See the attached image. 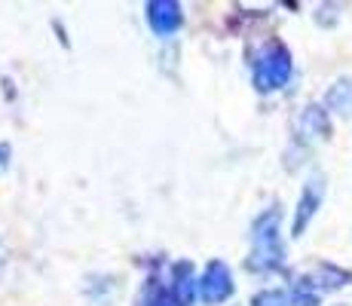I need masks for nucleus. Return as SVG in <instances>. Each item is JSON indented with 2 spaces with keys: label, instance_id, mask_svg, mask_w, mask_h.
<instances>
[{
  "label": "nucleus",
  "instance_id": "nucleus-1",
  "mask_svg": "<svg viewBox=\"0 0 352 306\" xmlns=\"http://www.w3.org/2000/svg\"><path fill=\"white\" fill-rule=\"evenodd\" d=\"M285 254H282V239H279V212H267L257 217L254 233H252V254H248V270L254 273H270L279 270Z\"/></svg>",
  "mask_w": 352,
  "mask_h": 306
},
{
  "label": "nucleus",
  "instance_id": "nucleus-3",
  "mask_svg": "<svg viewBox=\"0 0 352 306\" xmlns=\"http://www.w3.org/2000/svg\"><path fill=\"white\" fill-rule=\"evenodd\" d=\"M199 291L206 303H224L230 294H233V276H230L227 263L212 261L206 267V273L199 278Z\"/></svg>",
  "mask_w": 352,
  "mask_h": 306
},
{
  "label": "nucleus",
  "instance_id": "nucleus-7",
  "mask_svg": "<svg viewBox=\"0 0 352 306\" xmlns=\"http://www.w3.org/2000/svg\"><path fill=\"white\" fill-rule=\"evenodd\" d=\"M328 107L343 117H352V80H337L328 89Z\"/></svg>",
  "mask_w": 352,
  "mask_h": 306
},
{
  "label": "nucleus",
  "instance_id": "nucleus-2",
  "mask_svg": "<svg viewBox=\"0 0 352 306\" xmlns=\"http://www.w3.org/2000/svg\"><path fill=\"white\" fill-rule=\"evenodd\" d=\"M291 80V52L282 43H273L254 61V86L257 92H276Z\"/></svg>",
  "mask_w": 352,
  "mask_h": 306
},
{
  "label": "nucleus",
  "instance_id": "nucleus-10",
  "mask_svg": "<svg viewBox=\"0 0 352 306\" xmlns=\"http://www.w3.org/2000/svg\"><path fill=\"white\" fill-rule=\"evenodd\" d=\"M6 156H10V147H6V144H0V166H3V162H6Z\"/></svg>",
  "mask_w": 352,
  "mask_h": 306
},
{
  "label": "nucleus",
  "instance_id": "nucleus-5",
  "mask_svg": "<svg viewBox=\"0 0 352 306\" xmlns=\"http://www.w3.org/2000/svg\"><path fill=\"white\" fill-rule=\"evenodd\" d=\"M172 300L178 303V306H193L196 300V276H193V263L190 261H181V263H175V270H172Z\"/></svg>",
  "mask_w": 352,
  "mask_h": 306
},
{
  "label": "nucleus",
  "instance_id": "nucleus-6",
  "mask_svg": "<svg viewBox=\"0 0 352 306\" xmlns=\"http://www.w3.org/2000/svg\"><path fill=\"white\" fill-rule=\"evenodd\" d=\"M319 199H322V178L309 181L307 190H303V199H300V212H297V221H294V236L303 233V227L309 223V217L316 215V208H319Z\"/></svg>",
  "mask_w": 352,
  "mask_h": 306
},
{
  "label": "nucleus",
  "instance_id": "nucleus-11",
  "mask_svg": "<svg viewBox=\"0 0 352 306\" xmlns=\"http://www.w3.org/2000/svg\"><path fill=\"white\" fill-rule=\"evenodd\" d=\"M160 306H166V303H160Z\"/></svg>",
  "mask_w": 352,
  "mask_h": 306
},
{
  "label": "nucleus",
  "instance_id": "nucleus-8",
  "mask_svg": "<svg viewBox=\"0 0 352 306\" xmlns=\"http://www.w3.org/2000/svg\"><path fill=\"white\" fill-rule=\"evenodd\" d=\"M300 132H303V135L316 132L319 138H324V135H328V120H324V111H322V107H307V111H303Z\"/></svg>",
  "mask_w": 352,
  "mask_h": 306
},
{
  "label": "nucleus",
  "instance_id": "nucleus-9",
  "mask_svg": "<svg viewBox=\"0 0 352 306\" xmlns=\"http://www.w3.org/2000/svg\"><path fill=\"white\" fill-rule=\"evenodd\" d=\"M254 306H288V303H285V294H282V291H270V294L257 297Z\"/></svg>",
  "mask_w": 352,
  "mask_h": 306
},
{
  "label": "nucleus",
  "instance_id": "nucleus-4",
  "mask_svg": "<svg viewBox=\"0 0 352 306\" xmlns=\"http://www.w3.org/2000/svg\"><path fill=\"white\" fill-rule=\"evenodd\" d=\"M147 22H151V28L157 31L160 37H168V34H175L181 28V22H184L181 3H175V0H151V3H147Z\"/></svg>",
  "mask_w": 352,
  "mask_h": 306
}]
</instances>
